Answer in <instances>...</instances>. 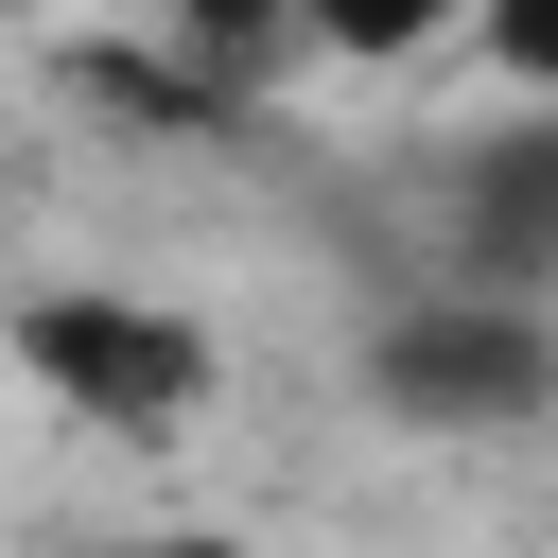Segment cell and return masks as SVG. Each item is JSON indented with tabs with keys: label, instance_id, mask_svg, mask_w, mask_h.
Wrapping results in <instances>:
<instances>
[{
	"label": "cell",
	"instance_id": "6da1fadb",
	"mask_svg": "<svg viewBox=\"0 0 558 558\" xmlns=\"http://www.w3.org/2000/svg\"><path fill=\"white\" fill-rule=\"evenodd\" d=\"M0 366L70 418V436H192L209 418V384H227V349H209V314H174V296H140V279H17L0 296Z\"/></svg>",
	"mask_w": 558,
	"mask_h": 558
},
{
	"label": "cell",
	"instance_id": "7a4b0ae2",
	"mask_svg": "<svg viewBox=\"0 0 558 558\" xmlns=\"http://www.w3.org/2000/svg\"><path fill=\"white\" fill-rule=\"evenodd\" d=\"M366 401L401 436H541L558 418V314L541 296H471V279H401L349 331Z\"/></svg>",
	"mask_w": 558,
	"mask_h": 558
},
{
	"label": "cell",
	"instance_id": "3957f363",
	"mask_svg": "<svg viewBox=\"0 0 558 558\" xmlns=\"http://www.w3.org/2000/svg\"><path fill=\"white\" fill-rule=\"evenodd\" d=\"M436 279L558 314V105H506L436 157Z\"/></svg>",
	"mask_w": 558,
	"mask_h": 558
},
{
	"label": "cell",
	"instance_id": "277c9868",
	"mask_svg": "<svg viewBox=\"0 0 558 558\" xmlns=\"http://www.w3.org/2000/svg\"><path fill=\"white\" fill-rule=\"evenodd\" d=\"M122 17H140V52H174V70L227 87V105L296 70V17H279V0H122Z\"/></svg>",
	"mask_w": 558,
	"mask_h": 558
},
{
	"label": "cell",
	"instance_id": "5b68a950",
	"mask_svg": "<svg viewBox=\"0 0 558 558\" xmlns=\"http://www.w3.org/2000/svg\"><path fill=\"white\" fill-rule=\"evenodd\" d=\"M453 35H471V0H296V52H331V70H418Z\"/></svg>",
	"mask_w": 558,
	"mask_h": 558
},
{
	"label": "cell",
	"instance_id": "8992f818",
	"mask_svg": "<svg viewBox=\"0 0 558 558\" xmlns=\"http://www.w3.org/2000/svg\"><path fill=\"white\" fill-rule=\"evenodd\" d=\"M471 52H488L523 105H558V0H471Z\"/></svg>",
	"mask_w": 558,
	"mask_h": 558
},
{
	"label": "cell",
	"instance_id": "52a82bcc",
	"mask_svg": "<svg viewBox=\"0 0 558 558\" xmlns=\"http://www.w3.org/2000/svg\"><path fill=\"white\" fill-rule=\"evenodd\" d=\"M105 558H262V541H227V523H140V541H105Z\"/></svg>",
	"mask_w": 558,
	"mask_h": 558
},
{
	"label": "cell",
	"instance_id": "ba28073f",
	"mask_svg": "<svg viewBox=\"0 0 558 558\" xmlns=\"http://www.w3.org/2000/svg\"><path fill=\"white\" fill-rule=\"evenodd\" d=\"M279 17H296V0H279Z\"/></svg>",
	"mask_w": 558,
	"mask_h": 558
}]
</instances>
